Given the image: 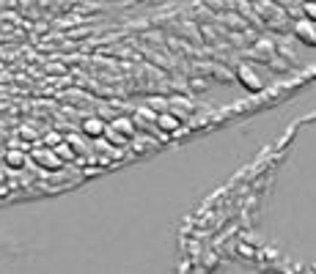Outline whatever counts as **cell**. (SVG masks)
<instances>
[{"instance_id":"1","label":"cell","mask_w":316,"mask_h":274,"mask_svg":"<svg viewBox=\"0 0 316 274\" xmlns=\"http://www.w3.org/2000/svg\"><path fill=\"white\" fill-rule=\"evenodd\" d=\"M294 36H297L300 42L316 47V25L308 22V19H300V22H294Z\"/></svg>"},{"instance_id":"2","label":"cell","mask_w":316,"mask_h":274,"mask_svg":"<svg viewBox=\"0 0 316 274\" xmlns=\"http://www.w3.org/2000/svg\"><path fill=\"white\" fill-rule=\"evenodd\" d=\"M237 77H239V83L245 85L247 91H261V80H259V74L250 69V66H239Z\"/></svg>"},{"instance_id":"3","label":"cell","mask_w":316,"mask_h":274,"mask_svg":"<svg viewBox=\"0 0 316 274\" xmlns=\"http://www.w3.org/2000/svg\"><path fill=\"white\" fill-rule=\"evenodd\" d=\"M33 156H36V159L44 165L47 170H60V165H64V162H60V159L55 156V153H52V151H47V148H39V151H33Z\"/></svg>"},{"instance_id":"4","label":"cell","mask_w":316,"mask_h":274,"mask_svg":"<svg viewBox=\"0 0 316 274\" xmlns=\"http://www.w3.org/2000/svg\"><path fill=\"white\" fill-rule=\"evenodd\" d=\"M105 129H107V124L99 121V118H85V121H83V132H85V135H91V137H102Z\"/></svg>"},{"instance_id":"5","label":"cell","mask_w":316,"mask_h":274,"mask_svg":"<svg viewBox=\"0 0 316 274\" xmlns=\"http://www.w3.org/2000/svg\"><path fill=\"white\" fill-rule=\"evenodd\" d=\"M157 126L163 132H176L179 126H181V121L173 115V112H160V115H157Z\"/></svg>"},{"instance_id":"6","label":"cell","mask_w":316,"mask_h":274,"mask_svg":"<svg viewBox=\"0 0 316 274\" xmlns=\"http://www.w3.org/2000/svg\"><path fill=\"white\" fill-rule=\"evenodd\" d=\"M6 162L11 165V168H22V165H28V156H25L22 151H17V148H11V151H6Z\"/></svg>"},{"instance_id":"7","label":"cell","mask_w":316,"mask_h":274,"mask_svg":"<svg viewBox=\"0 0 316 274\" xmlns=\"http://www.w3.org/2000/svg\"><path fill=\"white\" fill-rule=\"evenodd\" d=\"M110 129H113V132H124L127 137H130V135H135V124H132L130 118H116Z\"/></svg>"},{"instance_id":"8","label":"cell","mask_w":316,"mask_h":274,"mask_svg":"<svg viewBox=\"0 0 316 274\" xmlns=\"http://www.w3.org/2000/svg\"><path fill=\"white\" fill-rule=\"evenodd\" d=\"M52 153H55L58 159H60V156H64V159H75V151L69 148V143H60V145H55V148H52Z\"/></svg>"},{"instance_id":"9","label":"cell","mask_w":316,"mask_h":274,"mask_svg":"<svg viewBox=\"0 0 316 274\" xmlns=\"http://www.w3.org/2000/svg\"><path fill=\"white\" fill-rule=\"evenodd\" d=\"M302 17L316 25V3H302Z\"/></svg>"},{"instance_id":"10","label":"cell","mask_w":316,"mask_h":274,"mask_svg":"<svg viewBox=\"0 0 316 274\" xmlns=\"http://www.w3.org/2000/svg\"><path fill=\"white\" fill-rule=\"evenodd\" d=\"M149 104L154 107V110H160V112H168V102H165V99H160V96H151ZM160 112H157V115H160Z\"/></svg>"}]
</instances>
